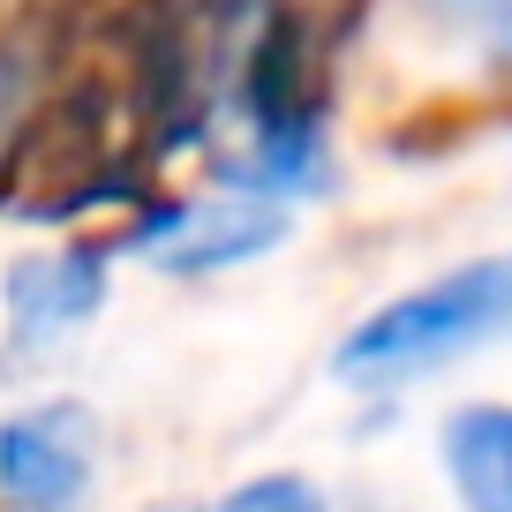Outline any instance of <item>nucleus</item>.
Segmentation results:
<instances>
[{
    "label": "nucleus",
    "mask_w": 512,
    "mask_h": 512,
    "mask_svg": "<svg viewBox=\"0 0 512 512\" xmlns=\"http://www.w3.org/2000/svg\"><path fill=\"white\" fill-rule=\"evenodd\" d=\"M106 302V256L98 249H61V256H23L8 272V317L23 347L68 339L91 309Z\"/></svg>",
    "instance_id": "20e7f679"
},
{
    "label": "nucleus",
    "mask_w": 512,
    "mask_h": 512,
    "mask_svg": "<svg viewBox=\"0 0 512 512\" xmlns=\"http://www.w3.org/2000/svg\"><path fill=\"white\" fill-rule=\"evenodd\" d=\"M437 460L460 512H512V407L467 400L437 430Z\"/></svg>",
    "instance_id": "39448f33"
},
{
    "label": "nucleus",
    "mask_w": 512,
    "mask_h": 512,
    "mask_svg": "<svg viewBox=\"0 0 512 512\" xmlns=\"http://www.w3.org/2000/svg\"><path fill=\"white\" fill-rule=\"evenodd\" d=\"M98 475V422L76 400H38L0 422V505L76 512Z\"/></svg>",
    "instance_id": "7ed1b4c3"
},
{
    "label": "nucleus",
    "mask_w": 512,
    "mask_h": 512,
    "mask_svg": "<svg viewBox=\"0 0 512 512\" xmlns=\"http://www.w3.org/2000/svg\"><path fill=\"white\" fill-rule=\"evenodd\" d=\"M219 512H332V505H324V490L309 475H256V482H241Z\"/></svg>",
    "instance_id": "0eeeda50"
},
{
    "label": "nucleus",
    "mask_w": 512,
    "mask_h": 512,
    "mask_svg": "<svg viewBox=\"0 0 512 512\" xmlns=\"http://www.w3.org/2000/svg\"><path fill=\"white\" fill-rule=\"evenodd\" d=\"M294 234V211L279 196H256V189H226V196H181V204H159L128 249L151 256L159 272H234L249 256L279 249Z\"/></svg>",
    "instance_id": "f03ea898"
},
{
    "label": "nucleus",
    "mask_w": 512,
    "mask_h": 512,
    "mask_svg": "<svg viewBox=\"0 0 512 512\" xmlns=\"http://www.w3.org/2000/svg\"><path fill=\"white\" fill-rule=\"evenodd\" d=\"M505 339H512V256H475V264H452V272L392 294L384 309H369L339 339L332 369L354 392H392V384L430 377V369L505 347Z\"/></svg>",
    "instance_id": "f257e3e1"
},
{
    "label": "nucleus",
    "mask_w": 512,
    "mask_h": 512,
    "mask_svg": "<svg viewBox=\"0 0 512 512\" xmlns=\"http://www.w3.org/2000/svg\"><path fill=\"white\" fill-rule=\"evenodd\" d=\"M407 16H415L422 31L460 38V46L512 53V0H407Z\"/></svg>",
    "instance_id": "423d86ee"
}]
</instances>
